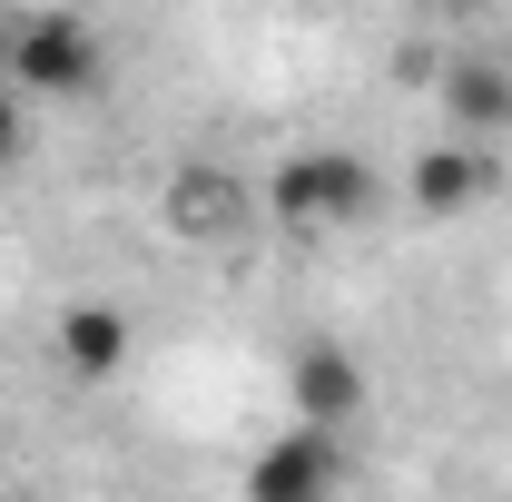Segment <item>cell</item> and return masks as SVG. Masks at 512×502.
<instances>
[{"mask_svg":"<svg viewBox=\"0 0 512 502\" xmlns=\"http://www.w3.org/2000/svg\"><path fill=\"white\" fill-rule=\"evenodd\" d=\"M0 79L30 99V109H60V99H89L109 79V50L99 30L69 10V0H40V10H0Z\"/></svg>","mask_w":512,"mask_h":502,"instance_id":"obj_1","label":"cell"},{"mask_svg":"<svg viewBox=\"0 0 512 502\" xmlns=\"http://www.w3.org/2000/svg\"><path fill=\"white\" fill-rule=\"evenodd\" d=\"M266 207H276L286 227H355V217L375 207V168L345 158V148H306V158H286V168L266 178Z\"/></svg>","mask_w":512,"mask_h":502,"instance_id":"obj_2","label":"cell"},{"mask_svg":"<svg viewBox=\"0 0 512 502\" xmlns=\"http://www.w3.org/2000/svg\"><path fill=\"white\" fill-rule=\"evenodd\" d=\"M444 119L463 128V138H503L512 128V60L463 50V60L444 69Z\"/></svg>","mask_w":512,"mask_h":502,"instance_id":"obj_3","label":"cell"},{"mask_svg":"<svg viewBox=\"0 0 512 502\" xmlns=\"http://www.w3.org/2000/svg\"><path fill=\"white\" fill-rule=\"evenodd\" d=\"M296 424H325V434H335V424H355V414H365V375H355V355H345V345H296Z\"/></svg>","mask_w":512,"mask_h":502,"instance_id":"obj_4","label":"cell"},{"mask_svg":"<svg viewBox=\"0 0 512 502\" xmlns=\"http://www.w3.org/2000/svg\"><path fill=\"white\" fill-rule=\"evenodd\" d=\"M325 483H335V434H325V424H296L276 453L247 463V493L256 502H306V493H325Z\"/></svg>","mask_w":512,"mask_h":502,"instance_id":"obj_5","label":"cell"},{"mask_svg":"<svg viewBox=\"0 0 512 502\" xmlns=\"http://www.w3.org/2000/svg\"><path fill=\"white\" fill-rule=\"evenodd\" d=\"M237 217H247V188L217 178V168H188V178L168 188V227H178V237H227Z\"/></svg>","mask_w":512,"mask_h":502,"instance_id":"obj_6","label":"cell"},{"mask_svg":"<svg viewBox=\"0 0 512 502\" xmlns=\"http://www.w3.org/2000/svg\"><path fill=\"white\" fill-rule=\"evenodd\" d=\"M483 188H493V158H483V148H434V158L414 168V197H424L434 217H453V207H473Z\"/></svg>","mask_w":512,"mask_h":502,"instance_id":"obj_7","label":"cell"},{"mask_svg":"<svg viewBox=\"0 0 512 502\" xmlns=\"http://www.w3.org/2000/svg\"><path fill=\"white\" fill-rule=\"evenodd\" d=\"M119 355H128V325H119V315H69V365L109 375Z\"/></svg>","mask_w":512,"mask_h":502,"instance_id":"obj_8","label":"cell"},{"mask_svg":"<svg viewBox=\"0 0 512 502\" xmlns=\"http://www.w3.org/2000/svg\"><path fill=\"white\" fill-rule=\"evenodd\" d=\"M20 148H30V99H20V89L0 79V168H10Z\"/></svg>","mask_w":512,"mask_h":502,"instance_id":"obj_9","label":"cell"},{"mask_svg":"<svg viewBox=\"0 0 512 502\" xmlns=\"http://www.w3.org/2000/svg\"><path fill=\"white\" fill-rule=\"evenodd\" d=\"M503 60H512V40H503Z\"/></svg>","mask_w":512,"mask_h":502,"instance_id":"obj_10","label":"cell"}]
</instances>
